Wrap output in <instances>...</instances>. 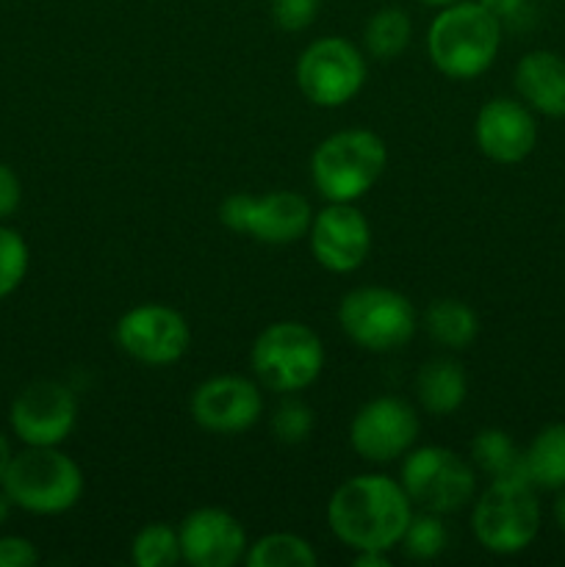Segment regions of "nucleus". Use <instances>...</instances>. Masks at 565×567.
<instances>
[{"label":"nucleus","mask_w":565,"mask_h":567,"mask_svg":"<svg viewBox=\"0 0 565 567\" xmlns=\"http://www.w3.org/2000/svg\"><path fill=\"white\" fill-rule=\"evenodd\" d=\"M413 518L404 487L386 474H360L338 485L327 504L332 535L352 551H391Z\"/></svg>","instance_id":"f257e3e1"},{"label":"nucleus","mask_w":565,"mask_h":567,"mask_svg":"<svg viewBox=\"0 0 565 567\" xmlns=\"http://www.w3.org/2000/svg\"><path fill=\"white\" fill-rule=\"evenodd\" d=\"M502 48V20L480 0H458L438 9L427 31V55L441 75L471 81L487 72Z\"/></svg>","instance_id":"f03ea898"},{"label":"nucleus","mask_w":565,"mask_h":567,"mask_svg":"<svg viewBox=\"0 0 565 567\" xmlns=\"http://www.w3.org/2000/svg\"><path fill=\"white\" fill-rule=\"evenodd\" d=\"M388 164V147L366 127L338 131L310 155V181L327 203H358L374 188Z\"/></svg>","instance_id":"7ed1b4c3"},{"label":"nucleus","mask_w":565,"mask_h":567,"mask_svg":"<svg viewBox=\"0 0 565 567\" xmlns=\"http://www.w3.org/2000/svg\"><path fill=\"white\" fill-rule=\"evenodd\" d=\"M0 485L22 513L61 515L81 502L83 471L59 446H25L11 457Z\"/></svg>","instance_id":"20e7f679"},{"label":"nucleus","mask_w":565,"mask_h":567,"mask_svg":"<svg viewBox=\"0 0 565 567\" xmlns=\"http://www.w3.org/2000/svg\"><path fill=\"white\" fill-rule=\"evenodd\" d=\"M537 487L526 480H491L474 496L471 532L485 551L496 557H515L535 543L541 532Z\"/></svg>","instance_id":"39448f33"},{"label":"nucleus","mask_w":565,"mask_h":567,"mask_svg":"<svg viewBox=\"0 0 565 567\" xmlns=\"http://www.w3.org/2000/svg\"><path fill=\"white\" fill-rule=\"evenodd\" d=\"M249 365L266 391L288 396L319 380L325 369V347L302 321H275L255 338Z\"/></svg>","instance_id":"423d86ee"},{"label":"nucleus","mask_w":565,"mask_h":567,"mask_svg":"<svg viewBox=\"0 0 565 567\" xmlns=\"http://www.w3.org/2000/svg\"><path fill=\"white\" fill-rule=\"evenodd\" d=\"M399 485L404 487L413 507L424 509V513L449 515L474 502L476 468L452 449L413 446L402 457Z\"/></svg>","instance_id":"0eeeda50"},{"label":"nucleus","mask_w":565,"mask_h":567,"mask_svg":"<svg viewBox=\"0 0 565 567\" xmlns=\"http://www.w3.org/2000/svg\"><path fill=\"white\" fill-rule=\"evenodd\" d=\"M338 324L360 349L386 354L404 347L415 336L419 321L413 302L404 293L382 286H363L341 299Z\"/></svg>","instance_id":"6e6552de"},{"label":"nucleus","mask_w":565,"mask_h":567,"mask_svg":"<svg viewBox=\"0 0 565 567\" xmlns=\"http://www.w3.org/2000/svg\"><path fill=\"white\" fill-rule=\"evenodd\" d=\"M294 78L308 103L341 109L363 89L366 59L349 39L321 37L299 53Z\"/></svg>","instance_id":"1a4fd4ad"},{"label":"nucleus","mask_w":565,"mask_h":567,"mask_svg":"<svg viewBox=\"0 0 565 567\" xmlns=\"http://www.w3.org/2000/svg\"><path fill=\"white\" fill-rule=\"evenodd\" d=\"M219 221L233 233L269 247H286L308 236L314 208L299 192H269L264 197L230 194L219 205Z\"/></svg>","instance_id":"9d476101"},{"label":"nucleus","mask_w":565,"mask_h":567,"mask_svg":"<svg viewBox=\"0 0 565 567\" xmlns=\"http://www.w3.org/2000/svg\"><path fill=\"white\" fill-rule=\"evenodd\" d=\"M419 415L399 396H377L355 413L349 443L366 463L386 465L402 460L419 441Z\"/></svg>","instance_id":"9b49d317"},{"label":"nucleus","mask_w":565,"mask_h":567,"mask_svg":"<svg viewBox=\"0 0 565 567\" xmlns=\"http://www.w3.org/2000/svg\"><path fill=\"white\" fill-rule=\"evenodd\" d=\"M116 343L144 365H172L192 347V327L170 305H136L116 321Z\"/></svg>","instance_id":"f8f14e48"},{"label":"nucleus","mask_w":565,"mask_h":567,"mask_svg":"<svg viewBox=\"0 0 565 567\" xmlns=\"http://www.w3.org/2000/svg\"><path fill=\"white\" fill-rule=\"evenodd\" d=\"M9 424L25 446H61L78 424L75 393L59 380L31 382L11 402Z\"/></svg>","instance_id":"ddd939ff"},{"label":"nucleus","mask_w":565,"mask_h":567,"mask_svg":"<svg viewBox=\"0 0 565 567\" xmlns=\"http://www.w3.org/2000/svg\"><path fill=\"white\" fill-rule=\"evenodd\" d=\"M310 252L321 269L349 275L371 252V225L355 203H327L310 221Z\"/></svg>","instance_id":"4468645a"},{"label":"nucleus","mask_w":565,"mask_h":567,"mask_svg":"<svg viewBox=\"0 0 565 567\" xmlns=\"http://www.w3.org/2000/svg\"><path fill=\"white\" fill-rule=\"evenodd\" d=\"M264 396L258 382L238 374H219L205 380L192 393V419L214 435H242L258 424Z\"/></svg>","instance_id":"2eb2a0df"},{"label":"nucleus","mask_w":565,"mask_h":567,"mask_svg":"<svg viewBox=\"0 0 565 567\" xmlns=\"http://www.w3.org/2000/svg\"><path fill=\"white\" fill-rule=\"evenodd\" d=\"M474 142L493 164H521L537 144L535 111L513 97L487 100L474 120Z\"/></svg>","instance_id":"dca6fc26"},{"label":"nucleus","mask_w":565,"mask_h":567,"mask_svg":"<svg viewBox=\"0 0 565 567\" xmlns=\"http://www.w3.org/2000/svg\"><path fill=\"white\" fill-rule=\"evenodd\" d=\"M183 563L192 567H233L247 554V532L227 509L199 507L177 526Z\"/></svg>","instance_id":"f3484780"},{"label":"nucleus","mask_w":565,"mask_h":567,"mask_svg":"<svg viewBox=\"0 0 565 567\" xmlns=\"http://www.w3.org/2000/svg\"><path fill=\"white\" fill-rule=\"evenodd\" d=\"M521 103L548 120H565V59L552 50H532L521 55L513 72Z\"/></svg>","instance_id":"a211bd4d"},{"label":"nucleus","mask_w":565,"mask_h":567,"mask_svg":"<svg viewBox=\"0 0 565 567\" xmlns=\"http://www.w3.org/2000/svg\"><path fill=\"white\" fill-rule=\"evenodd\" d=\"M415 396L430 415H452L469 396V380L463 365L449 358H435L421 365L415 377Z\"/></svg>","instance_id":"6ab92c4d"},{"label":"nucleus","mask_w":565,"mask_h":567,"mask_svg":"<svg viewBox=\"0 0 565 567\" xmlns=\"http://www.w3.org/2000/svg\"><path fill=\"white\" fill-rule=\"evenodd\" d=\"M526 480L541 491L565 487V424H548L532 437L524 452Z\"/></svg>","instance_id":"aec40b11"},{"label":"nucleus","mask_w":565,"mask_h":567,"mask_svg":"<svg viewBox=\"0 0 565 567\" xmlns=\"http://www.w3.org/2000/svg\"><path fill=\"white\" fill-rule=\"evenodd\" d=\"M424 330L438 347L452 349H469L480 336V319H476L474 308H469L460 299H435L424 313Z\"/></svg>","instance_id":"412c9836"},{"label":"nucleus","mask_w":565,"mask_h":567,"mask_svg":"<svg viewBox=\"0 0 565 567\" xmlns=\"http://www.w3.org/2000/svg\"><path fill=\"white\" fill-rule=\"evenodd\" d=\"M471 465L491 480H526L524 452L504 430L476 432L471 441Z\"/></svg>","instance_id":"4be33fe9"},{"label":"nucleus","mask_w":565,"mask_h":567,"mask_svg":"<svg viewBox=\"0 0 565 567\" xmlns=\"http://www.w3.org/2000/svg\"><path fill=\"white\" fill-rule=\"evenodd\" d=\"M413 39V20L399 6H382L363 28V48L371 59L393 61L408 50Z\"/></svg>","instance_id":"5701e85b"},{"label":"nucleus","mask_w":565,"mask_h":567,"mask_svg":"<svg viewBox=\"0 0 565 567\" xmlns=\"http://www.w3.org/2000/svg\"><path fill=\"white\" fill-rule=\"evenodd\" d=\"M244 563L249 567H316L319 557L305 537L294 532H271L249 543Z\"/></svg>","instance_id":"b1692460"},{"label":"nucleus","mask_w":565,"mask_h":567,"mask_svg":"<svg viewBox=\"0 0 565 567\" xmlns=\"http://www.w3.org/2000/svg\"><path fill=\"white\" fill-rule=\"evenodd\" d=\"M131 559L138 567H172L183 563L181 535L170 524H147L136 532Z\"/></svg>","instance_id":"393cba45"},{"label":"nucleus","mask_w":565,"mask_h":567,"mask_svg":"<svg viewBox=\"0 0 565 567\" xmlns=\"http://www.w3.org/2000/svg\"><path fill=\"white\" fill-rule=\"evenodd\" d=\"M404 557L415 559V563H430V559L441 557L449 546V532L443 526L441 515L435 513H413V518L404 526V535L399 540Z\"/></svg>","instance_id":"a878e982"},{"label":"nucleus","mask_w":565,"mask_h":567,"mask_svg":"<svg viewBox=\"0 0 565 567\" xmlns=\"http://www.w3.org/2000/svg\"><path fill=\"white\" fill-rule=\"evenodd\" d=\"M31 264L28 244L14 227H6L0 221V302L22 286Z\"/></svg>","instance_id":"bb28decb"},{"label":"nucleus","mask_w":565,"mask_h":567,"mask_svg":"<svg viewBox=\"0 0 565 567\" xmlns=\"http://www.w3.org/2000/svg\"><path fill=\"white\" fill-rule=\"evenodd\" d=\"M310 432H314V410L288 393V399H282L271 413V435L286 446H297L308 441Z\"/></svg>","instance_id":"cd10ccee"},{"label":"nucleus","mask_w":565,"mask_h":567,"mask_svg":"<svg viewBox=\"0 0 565 567\" xmlns=\"http://www.w3.org/2000/svg\"><path fill=\"white\" fill-rule=\"evenodd\" d=\"M271 20L280 31L299 33L310 28L319 17L321 0H271Z\"/></svg>","instance_id":"c85d7f7f"},{"label":"nucleus","mask_w":565,"mask_h":567,"mask_svg":"<svg viewBox=\"0 0 565 567\" xmlns=\"http://www.w3.org/2000/svg\"><path fill=\"white\" fill-rule=\"evenodd\" d=\"M39 563V551L28 537L6 535L0 537V567H33Z\"/></svg>","instance_id":"c756f323"},{"label":"nucleus","mask_w":565,"mask_h":567,"mask_svg":"<svg viewBox=\"0 0 565 567\" xmlns=\"http://www.w3.org/2000/svg\"><path fill=\"white\" fill-rule=\"evenodd\" d=\"M22 203V183L9 164L0 161V221L17 214Z\"/></svg>","instance_id":"7c9ffc66"},{"label":"nucleus","mask_w":565,"mask_h":567,"mask_svg":"<svg viewBox=\"0 0 565 567\" xmlns=\"http://www.w3.org/2000/svg\"><path fill=\"white\" fill-rule=\"evenodd\" d=\"M480 3L485 6L496 20H502L504 25V22L510 20H518V17L526 11V6H530V0H480Z\"/></svg>","instance_id":"2f4dec72"},{"label":"nucleus","mask_w":565,"mask_h":567,"mask_svg":"<svg viewBox=\"0 0 565 567\" xmlns=\"http://www.w3.org/2000/svg\"><path fill=\"white\" fill-rule=\"evenodd\" d=\"M355 567H388V551H355Z\"/></svg>","instance_id":"473e14b6"},{"label":"nucleus","mask_w":565,"mask_h":567,"mask_svg":"<svg viewBox=\"0 0 565 567\" xmlns=\"http://www.w3.org/2000/svg\"><path fill=\"white\" fill-rule=\"evenodd\" d=\"M11 457H14V452H11V443H9V437H6L3 432H0V482H3L6 471H9V465H11Z\"/></svg>","instance_id":"72a5a7b5"},{"label":"nucleus","mask_w":565,"mask_h":567,"mask_svg":"<svg viewBox=\"0 0 565 567\" xmlns=\"http://www.w3.org/2000/svg\"><path fill=\"white\" fill-rule=\"evenodd\" d=\"M552 515H554V524H557V529L565 535V487H563V491H557V498H554Z\"/></svg>","instance_id":"f704fd0d"},{"label":"nucleus","mask_w":565,"mask_h":567,"mask_svg":"<svg viewBox=\"0 0 565 567\" xmlns=\"http://www.w3.org/2000/svg\"><path fill=\"white\" fill-rule=\"evenodd\" d=\"M11 509H14V502H11L9 493H6L3 485H0V526L11 518Z\"/></svg>","instance_id":"c9c22d12"},{"label":"nucleus","mask_w":565,"mask_h":567,"mask_svg":"<svg viewBox=\"0 0 565 567\" xmlns=\"http://www.w3.org/2000/svg\"><path fill=\"white\" fill-rule=\"evenodd\" d=\"M419 3L432 6V9H443V6H452V3H458V0H419Z\"/></svg>","instance_id":"e433bc0d"}]
</instances>
